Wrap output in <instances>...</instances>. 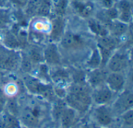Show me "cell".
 <instances>
[{
  "label": "cell",
  "instance_id": "836d02e7",
  "mask_svg": "<svg viewBox=\"0 0 133 128\" xmlns=\"http://www.w3.org/2000/svg\"><path fill=\"white\" fill-rule=\"evenodd\" d=\"M122 124L127 127H131L133 124V110H129L120 115Z\"/></svg>",
  "mask_w": 133,
  "mask_h": 128
},
{
  "label": "cell",
  "instance_id": "d6986e66",
  "mask_svg": "<svg viewBox=\"0 0 133 128\" xmlns=\"http://www.w3.org/2000/svg\"><path fill=\"white\" fill-rule=\"evenodd\" d=\"M118 39L119 38L115 37L109 34L104 37H98L97 46L114 52L119 44Z\"/></svg>",
  "mask_w": 133,
  "mask_h": 128
},
{
  "label": "cell",
  "instance_id": "d590c367",
  "mask_svg": "<svg viewBox=\"0 0 133 128\" xmlns=\"http://www.w3.org/2000/svg\"><path fill=\"white\" fill-rule=\"evenodd\" d=\"M28 1L29 0H9V3H11L18 9H23L26 5Z\"/></svg>",
  "mask_w": 133,
  "mask_h": 128
},
{
  "label": "cell",
  "instance_id": "4dcf8cb0",
  "mask_svg": "<svg viewBox=\"0 0 133 128\" xmlns=\"http://www.w3.org/2000/svg\"><path fill=\"white\" fill-rule=\"evenodd\" d=\"M67 4H68L67 0H57L55 2L53 1L52 10L54 9V12L56 16H63V15L65 14L66 12Z\"/></svg>",
  "mask_w": 133,
  "mask_h": 128
},
{
  "label": "cell",
  "instance_id": "9c48e42d",
  "mask_svg": "<svg viewBox=\"0 0 133 128\" xmlns=\"http://www.w3.org/2000/svg\"><path fill=\"white\" fill-rule=\"evenodd\" d=\"M44 61L48 65L58 66L61 65L62 57L58 51V47L55 43L48 44L43 49Z\"/></svg>",
  "mask_w": 133,
  "mask_h": 128
},
{
  "label": "cell",
  "instance_id": "277c9868",
  "mask_svg": "<svg viewBox=\"0 0 133 128\" xmlns=\"http://www.w3.org/2000/svg\"><path fill=\"white\" fill-rule=\"evenodd\" d=\"M21 53L19 51L6 48L0 59V70L2 72H13L19 68Z\"/></svg>",
  "mask_w": 133,
  "mask_h": 128
},
{
  "label": "cell",
  "instance_id": "b9f144b4",
  "mask_svg": "<svg viewBox=\"0 0 133 128\" xmlns=\"http://www.w3.org/2000/svg\"><path fill=\"white\" fill-rule=\"evenodd\" d=\"M84 0H73V2H83Z\"/></svg>",
  "mask_w": 133,
  "mask_h": 128
},
{
  "label": "cell",
  "instance_id": "d4e9b609",
  "mask_svg": "<svg viewBox=\"0 0 133 128\" xmlns=\"http://www.w3.org/2000/svg\"><path fill=\"white\" fill-rule=\"evenodd\" d=\"M53 0H40V4L36 16L39 17H48L51 15L52 10Z\"/></svg>",
  "mask_w": 133,
  "mask_h": 128
},
{
  "label": "cell",
  "instance_id": "8fae6325",
  "mask_svg": "<svg viewBox=\"0 0 133 128\" xmlns=\"http://www.w3.org/2000/svg\"><path fill=\"white\" fill-rule=\"evenodd\" d=\"M65 23L62 16H56L50 23L49 37L52 43L59 42L65 33Z\"/></svg>",
  "mask_w": 133,
  "mask_h": 128
},
{
  "label": "cell",
  "instance_id": "74e56055",
  "mask_svg": "<svg viewBox=\"0 0 133 128\" xmlns=\"http://www.w3.org/2000/svg\"><path fill=\"white\" fill-rule=\"evenodd\" d=\"M9 4V0H0V8L6 9Z\"/></svg>",
  "mask_w": 133,
  "mask_h": 128
},
{
  "label": "cell",
  "instance_id": "8d00e7d4",
  "mask_svg": "<svg viewBox=\"0 0 133 128\" xmlns=\"http://www.w3.org/2000/svg\"><path fill=\"white\" fill-rule=\"evenodd\" d=\"M102 2H103L104 6L106 9H108L113 6V0H103Z\"/></svg>",
  "mask_w": 133,
  "mask_h": 128
},
{
  "label": "cell",
  "instance_id": "7bdbcfd3",
  "mask_svg": "<svg viewBox=\"0 0 133 128\" xmlns=\"http://www.w3.org/2000/svg\"><path fill=\"white\" fill-rule=\"evenodd\" d=\"M101 128H104V127H101Z\"/></svg>",
  "mask_w": 133,
  "mask_h": 128
},
{
  "label": "cell",
  "instance_id": "e0dca14e",
  "mask_svg": "<svg viewBox=\"0 0 133 128\" xmlns=\"http://www.w3.org/2000/svg\"><path fill=\"white\" fill-rule=\"evenodd\" d=\"M26 50L25 51V54L34 65H39L41 63L44 62L43 49L38 44H31L30 46H26Z\"/></svg>",
  "mask_w": 133,
  "mask_h": 128
},
{
  "label": "cell",
  "instance_id": "1f68e13d",
  "mask_svg": "<svg viewBox=\"0 0 133 128\" xmlns=\"http://www.w3.org/2000/svg\"><path fill=\"white\" fill-rule=\"evenodd\" d=\"M5 107L8 109V113L17 117L19 115V105L16 99L13 97H10L9 99L6 100L5 103Z\"/></svg>",
  "mask_w": 133,
  "mask_h": 128
},
{
  "label": "cell",
  "instance_id": "f546056e",
  "mask_svg": "<svg viewBox=\"0 0 133 128\" xmlns=\"http://www.w3.org/2000/svg\"><path fill=\"white\" fill-rule=\"evenodd\" d=\"M39 4H40V0H29L26 5L23 9L24 14L27 17H32L36 16Z\"/></svg>",
  "mask_w": 133,
  "mask_h": 128
},
{
  "label": "cell",
  "instance_id": "d6a6232c",
  "mask_svg": "<svg viewBox=\"0 0 133 128\" xmlns=\"http://www.w3.org/2000/svg\"><path fill=\"white\" fill-rule=\"evenodd\" d=\"M40 78H42L44 79H46L47 81H51V75H50V69L48 68V65L45 64L44 62L41 63L38 65V71H37ZM37 78V79H40Z\"/></svg>",
  "mask_w": 133,
  "mask_h": 128
},
{
  "label": "cell",
  "instance_id": "2e32d148",
  "mask_svg": "<svg viewBox=\"0 0 133 128\" xmlns=\"http://www.w3.org/2000/svg\"><path fill=\"white\" fill-rule=\"evenodd\" d=\"M107 28L108 30V33H110L111 36L120 38L128 32L129 25L128 23H123L117 19L111 20L107 26Z\"/></svg>",
  "mask_w": 133,
  "mask_h": 128
},
{
  "label": "cell",
  "instance_id": "f1b7e54d",
  "mask_svg": "<svg viewBox=\"0 0 133 128\" xmlns=\"http://www.w3.org/2000/svg\"><path fill=\"white\" fill-rule=\"evenodd\" d=\"M34 65L29 59V58L26 56L25 52H22L20 65H19V68L22 69V71L23 72H25L26 74H30L34 70Z\"/></svg>",
  "mask_w": 133,
  "mask_h": 128
},
{
  "label": "cell",
  "instance_id": "603a6c76",
  "mask_svg": "<svg viewBox=\"0 0 133 128\" xmlns=\"http://www.w3.org/2000/svg\"><path fill=\"white\" fill-rule=\"evenodd\" d=\"M86 66L90 70L101 68V57L98 48L96 47L92 49L91 54L86 62Z\"/></svg>",
  "mask_w": 133,
  "mask_h": 128
},
{
  "label": "cell",
  "instance_id": "ac0fdd59",
  "mask_svg": "<svg viewBox=\"0 0 133 128\" xmlns=\"http://www.w3.org/2000/svg\"><path fill=\"white\" fill-rule=\"evenodd\" d=\"M20 123L26 128H36L38 127L40 124V118L36 117L30 108H26L19 113Z\"/></svg>",
  "mask_w": 133,
  "mask_h": 128
},
{
  "label": "cell",
  "instance_id": "f35d334b",
  "mask_svg": "<svg viewBox=\"0 0 133 128\" xmlns=\"http://www.w3.org/2000/svg\"><path fill=\"white\" fill-rule=\"evenodd\" d=\"M5 50H6V47H5L2 44H0V59L2 57V55H3L4 52L5 51Z\"/></svg>",
  "mask_w": 133,
  "mask_h": 128
},
{
  "label": "cell",
  "instance_id": "e575fe53",
  "mask_svg": "<svg viewBox=\"0 0 133 128\" xmlns=\"http://www.w3.org/2000/svg\"><path fill=\"white\" fill-rule=\"evenodd\" d=\"M17 91L18 86L14 82H8L5 86L3 93L9 97H14V96L17 93Z\"/></svg>",
  "mask_w": 133,
  "mask_h": 128
},
{
  "label": "cell",
  "instance_id": "ffe728a7",
  "mask_svg": "<svg viewBox=\"0 0 133 128\" xmlns=\"http://www.w3.org/2000/svg\"><path fill=\"white\" fill-rule=\"evenodd\" d=\"M2 41V44H1L9 50L19 51L22 48L21 44H19L16 36L11 30H8L4 33Z\"/></svg>",
  "mask_w": 133,
  "mask_h": 128
},
{
  "label": "cell",
  "instance_id": "6da1fadb",
  "mask_svg": "<svg viewBox=\"0 0 133 128\" xmlns=\"http://www.w3.org/2000/svg\"><path fill=\"white\" fill-rule=\"evenodd\" d=\"M90 89L87 84L72 83L64 99L67 106L78 113H86L93 103Z\"/></svg>",
  "mask_w": 133,
  "mask_h": 128
},
{
  "label": "cell",
  "instance_id": "7a4b0ae2",
  "mask_svg": "<svg viewBox=\"0 0 133 128\" xmlns=\"http://www.w3.org/2000/svg\"><path fill=\"white\" fill-rule=\"evenodd\" d=\"M23 82L26 90L31 94L41 95L48 99L55 96L52 87L30 74H26L23 78Z\"/></svg>",
  "mask_w": 133,
  "mask_h": 128
},
{
  "label": "cell",
  "instance_id": "7c38bea8",
  "mask_svg": "<svg viewBox=\"0 0 133 128\" xmlns=\"http://www.w3.org/2000/svg\"><path fill=\"white\" fill-rule=\"evenodd\" d=\"M125 83V77L122 72H109L105 82V85L115 93L122 92Z\"/></svg>",
  "mask_w": 133,
  "mask_h": 128
},
{
  "label": "cell",
  "instance_id": "52a82bcc",
  "mask_svg": "<svg viewBox=\"0 0 133 128\" xmlns=\"http://www.w3.org/2000/svg\"><path fill=\"white\" fill-rule=\"evenodd\" d=\"M115 93L111 91L105 84L92 89L91 99L97 106L108 105L114 99Z\"/></svg>",
  "mask_w": 133,
  "mask_h": 128
},
{
  "label": "cell",
  "instance_id": "30bf717a",
  "mask_svg": "<svg viewBox=\"0 0 133 128\" xmlns=\"http://www.w3.org/2000/svg\"><path fill=\"white\" fill-rule=\"evenodd\" d=\"M61 46L69 51H76L84 46V40L82 37L73 33H65L60 40Z\"/></svg>",
  "mask_w": 133,
  "mask_h": 128
},
{
  "label": "cell",
  "instance_id": "44dd1931",
  "mask_svg": "<svg viewBox=\"0 0 133 128\" xmlns=\"http://www.w3.org/2000/svg\"><path fill=\"white\" fill-rule=\"evenodd\" d=\"M73 8L82 17H89L94 11V5L91 2H73Z\"/></svg>",
  "mask_w": 133,
  "mask_h": 128
},
{
  "label": "cell",
  "instance_id": "9a60e30c",
  "mask_svg": "<svg viewBox=\"0 0 133 128\" xmlns=\"http://www.w3.org/2000/svg\"><path fill=\"white\" fill-rule=\"evenodd\" d=\"M78 113H79L74 109L67 106L59 120L61 128H71L73 125H75L76 122L77 121Z\"/></svg>",
  "mask_w": 133,
  "mask_h": 128
},
{
  "label": "cell",
  "instance_id": "4316f807",
  "mask_svg": "<svg viewBox=\"0 0 133 128\" xmlns=\"http://www.w3.org/2000/svg\"><path fill=\"white\" fill-rule=\"evenodd\" d=\"M70 73L71 81L75 84H87V74L81 69H74Z\"/></svg>",
  "mask_w": 133,
  "mask_h": 128
},
{
  "label": "cell",
  "instance_id": "4fadbf2b",
  "mask_svg": "<svg viewBox=\"0 0 133 128\" xmlns=\"http://www.w3.org/2000/svg\"><path fill=\"white\" fill-rule=\"evenodd\" d=\"M53 68L50 70L51 80L57 85H63L71 81L70 73L66 69L61 67V65L53 66Z\"/></svg>",
  "mask_w": 133,
  "mask_h": 128
},
{
  "label": "cell",
  "instance_id": "3957f363",
  "mask_svg": "<svg viewBox=\"0 0 133 128\" xmlns=\"http://www.w3.org/2000/svg\"><path fill=\"white\" fill-rule=\"evenodd\" d=\"M130 60L128 54L123 51H114L110 57L106 68L109 72H123L129 65Z\"/></svg>",
  "mask_w": 133,
  "mask_h": 128
},
{
  "label": "cell",
  "instance_id": "484cf974",
  "mask_svg": "<svg viewBox=\"0 0 133 128\" xmlns=\"http://www.w3.org/2000/svg\"><path fill=\"white\" fill-rule=\"evenodd\" d=\"M3 122L5 124V128H20L21 123L17 117L8 113L5 112L1 113Z\"/></svg>",
  "mask_w": 133,
  "mask_h": 128
},
{
  "label": "cell",
  "instance_id": "7402d4cb",
  "mask_svg": "<svg viewBox=\"0 0 133 128\" xmlns=\"http://www.w3.org/2000/svg\"><path fill=\"white\" fill-rule=\"evenodd\" d=\"M88 26L91 32L97 37H104L108 35V30L105 25L101 23L97 19H90L88 21Z\"/></svg>",
  "mask_w": 133,
  "mask_h": 128
},
{
  "label": "cell",
  "instance_id": "ab89813d",
  "mask_svg": "<svg viewBox=\"0 0 133 128\" xmlns=\"http://www.w3.org/2000/svg\"><path fill=\"white\" fill-rule=\"evenodd\" d=\"M4 72H2V71H1V70H0V83H2V80H3V79H4V78H5Z\"/></svg>",
  "mask_w": 133,
  "mask_h": 128
},
{
  "label": "cell",
  "instance_id": "83f0119b",
  "mask_svg": "<svg viewBox=\"0 0 133 128\" xmlns=\"http://www.w3.org/2000/svg\"><path fill=\"white\" fill-rule=\"evenodd\" d=\"M11 25V16L6 9L0 8V30L9 29Z\"/></svg>",
  "mask_w": 133,
  "mask_h": 128
},
{
  "label": "cell",
  "instance_id": "60d3db41",
  "mask_svg": "<svg viewBox=\"0 0 133 128\" xmlns=\"http://www.w3.org/2000/svg\"><path fill=\"white\" fill-rule=\"evenodd\" d=\"M81 128H91V127H90L89 124H84Z\"/></svg>",
  "mask_w": 133,
  "mask_h": 128
},
{
  "label": "cell",
  "instance_id": "5bb4252c",
  "mask_svg": "<svg viewBox=\"0 0 133 128\" xmlns=\"http://www.w3.org/2000/svg\"><path fill=\"white\" fill-rule=\"evenodd\" d=\"M117 9L118 12V19L129 24L132 21V9L131 2L129 0H120L118 3Z\"/></svg>",
  "mask_w": 133,
  "mask_h": 128
},
{
  "label": "cell",
  "instance_id": "5b68a950",
  "mask_svg": "<svg viewBox=\"0 0 133 128\" xmlns=\"http://www.w3.org/2000/svg\"><path fill=\"white\" fill-rule=\"evenodd\" d=\"M133 94L130 90H123L114 101L111 110L114 114L121 115L124 112L132 109Z\"/></svg>",
  "mask_w": 133,
  "mask_h": 128
},
{
  "label": "cell",
  "instance_id": "cb8c5ba5",
  "mask_svg": "<svg viewBox=\"0 0 133 128\" xmlns=\"http://www.w3.org/2000/svg\"><path fill=\"white\" fill-rule=\"evenodd\" d=\"M66 106H67V104L65 102V100L62 99L58 98L54 102L52 105V109H51V116L55 120L59 121L60 117Z\"/></svg>",
  "mask_w": 133,
  "mask_h": 128
},
{
  "label": "cell",
  "instance_id": "ba28073f",
  "mask_svg": "<svg viewBox=\"0 0 133 128\" xmlns=\"http://www.w3.org/2000/svg\"><path fill=\"white\" fill-rule=\"evenodd\" d=\"M109 72L106 68H97L90 70L87 75V83L92 89L104 85Z\"/></svg>",
  "mask_w": 133,
  "mask_h": 128
},
{
  "label": "cell",
  "instance_id": "8992f818",
  "mask_svg": "<svg viewBox=\"0 0 133 128\" xmlns=\"http://www.w3.org/2000/svg\"><path fill=\"white\" fill-rule=\"evenodd\" d=\"M94 118L101 127L107 128L114 121V113L108 105L97 106L94 111Z\"/></svg>",
  "mask_w": 133,
  "mask_h": 128
}]
</instances>
